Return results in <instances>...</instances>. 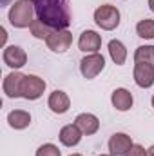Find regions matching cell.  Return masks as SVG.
<instances>
[{
	"label": "cell",
	"instance_id": "1",
	"mask_svg": "<svg viewBox=\"0 0 154 156\" xmlns=\"http://www.w3.org/2000/svg\"><path fill=\"white\" fill-rule=\"evenodd\" d=\"M37 18L49 27L67 29L71 24V7L69 0H33Z\"/></svg>",
	"mask_w": 154,
	"mask_h": 156
},
{
	"label": "cell",
	"instance_id": "2",
	"mask_svg": "<svg viewBox=\"0 0 154 156\" xmlns=\"http://www.w3.org/2000/svg\"><path fill=\"white\" fill-rule=\"evenodd\" d=\"M134 82L138 87L154 83V45H140L134 53Z\"/></svg>",
	"mask_w": 154,
	"mask_h": 156
},
{
	"label": "cell",
	"instance_id": "3",
	"mask_svg": "<svg viewBox=\"0 0 154 156\" xmlns=\"http://www.w3.org/2000/svg\"><path fill=\"white\" fill-rule=\"evenodd\" d=\"M35 5H33V0H16L9 13H7V18H9V24L16 29H26V27H31V24L35 22Z\"/></svg>",
	"mask_w": 154,
	"mask_h": 156
},
{
	"label": "cell",
	"instance_id": "4",
	"mask_svg": "<svg viewBox=\"0 0 154 156\" xmlns=\"http://www.w3.org/2000/svg\"><path fill=\"white\" fill-rule=\"evenodd\" d=\"M94 22L103 31H113L120 26V11L111 4H103L94 11Z\"/></svg>",
	"mask_w": 154,
	"mask_h": 156
},
{
	"label": "cell",
	"instance_id": "5",
	"mask_svg": "<svg viewBox=\"0 0 154 156\" xmlns=\"http://www.w3.org/2000/svg\"><path fill=\"white\" fill-rule=\"evenodd\" d=\"M105 67V58L100 55V53H93V55H87L85 58H82L80 62V73L83 75V78L87 80H93L96 78Z\"/></svg>",
	"mask_w": 154,
	"mask_h": 156
},
{
	"label": "cell",
	"instance_id": "6",
	"mask_svg": "<svg viewBox=\"0 0 154 156\" xmlns=\"http://www.w3.org/2000/svg\"><path fill=\"white\" fill-rule=\"evenodd\" d=\"M45 91V80L37 75H26L22 85V98L26 100H38Z\"/></svg>",
	"mask_w": 154,
	"mask_h": 156
},
{
	"label": "cell",
	"instance_id": "7",
	"mask_svg": "<svg viewBox=\"0 0 154 156\" xmlns=\"http://www.w3.org/2000/svg\"><path fill=\"white\" fill-rule=\"evenodd\" d=\"M47 47L54 53H65L71 44H73V35L67 31V29H56L49 35V38L45 40Z\"/></svg>",
	"mask_w": 154,
	"mask_h": 156
},
{
	"label": "cell",
	"instance_id": "8",
	"mask_svg": "<svg viewBox=\"0 0 154 156\" xmlns=\"http://www.w3.org/2000/svg\"><path fill=\"white\" fill-rule=\"evenodd\" d=\"M2 58H4V64L7 67H11V69H20V67H24L27 64V55L18 45H7L4 49Z\"/></svg>",
	"mask_w": 154,
	"mask_h": 156
},
{
	"label": "cell",
	"instance_id": "9",
	"mask_svg": "<svg viewBox=\"0 0 154 156\" xmlns=\"http://www.w3.org/2000/svg\"><path fill=\"white\" fill-rule=\"evenodd\" d=\"M24 78H26V75L16 73V71H15V73L5 75L2 87H4V93H5V96H7V98H22V85H24Z\"/></svg>",
	"mask_w": 154,
	"mask_h": 156
},
{
	"label": "cell",
	"instance_id": "10",
	"mask_svg": "<svg viewBox=\"0 0 154 156\" xmlns=\"http://www.w3.org/2000/svg\"><path fill=\"white\" fill-rule=\"evenodd\" d=\"M100 47H102V37L96 31L87 29L80 35V38H78V49L80 51L93 55V53H98Z\"/></svg>",
	"mask_w": 154,
	"mask_h": 156
},
{
	"label": "cell",
	"instance_id": "11",
	"mask_svg": "<svg viewBox=\"0 0 154 156\" xmlns=\"http://www.w3.org/2000/svg\"><path fill=\"white\" fill-rule=\"evenodd\" d=\"M132 147V140L125 133H116L109 140V153L113 156H125Z\"/></svg>",
	"mask_w": 154,
	"mask_h": 156
},
{
	"label": "cell",
	"instance_id": "12",
	"mask_svg": "<svg viewBox=\"0 0 154 156\" xmlns=\"http://www.w3.org/2000/svg\"><path fill=\"white\" fill-rule=\"evenodd\" d=\"M47 105H49V109H51L54 115H64V113L69 111L71 100H69V96H67L64 91H58V89H56V91H53V93L49 94Z\"/></svg>",
	"mask_w": 154,
	"mask_h": 156
},
{
	"label": "cell",
	"instance_id": "13",
	"mask_svg": "<svg viewBox=\"0 0 154 156\" xmlns=\"http://www.w3.org/2000/svg\"><path fill=\"white\" fill-rule=\"evenodd\" d=\"M75 125H76L83 134L91 136V134H94V133L100 129V120L94 116V115H91V113H82V115L76 116Z\"/></svg>",
	"mask_w": 154,
	"mask_h": 156
},
{
	"label": "cell",
	"instance_id": "14",
	"mask_svg": "<svg viewBox=\"0 0 154 156\" xmlns=\"http://www.w3.org/2000/svg\"><path fill=\"white\" fill-rule=\"evenodd\" d=\"M111 102H113V105H114L116 111H129L131 107H132V94H131V91L129 89H125V87H120V89H114L113 91V94H111Z\"/></svg>",
	"mask_w": 154,
	"mask_h": 156
},
{
	"label": "cell",
	"instance_id": "15",
	"mask_svg": "<svg viewBox=\"0 0 154 156\" xmlns=\"http://www.w3.org/2000/svg\"><path fill=\"white\" fill-rule=\"evenodd\" d=\"M82 134H83V133L78 129L75 123H69V125H65V127L60 129L58 138H60V144H62V145H65V147H75V145L80 144Z\"/></svg>",
	"mask_w": 154,
	"mask_h": 156
},
{
	"label": "cell",
	"instance_id": "16",
	"mask_svg": "<svg viewBox=\"0 0 154 156\" xmlns=\"http://www.w3.org/2000/svg\"><path fill=\"white\" fill-rule=\"evenodd\" d=\"M7 123H9V127H13L16 131H22V129L29 127L31 115L27 111H24V109H15V111H11L7 115Z\"/></svg>",
	"mask_w": 154,
	"mask_h": 156
},
{
	"label": "cell",
	"instance_id": "17",
	"mask_svg": "<svg viewBox=\"0 0 154 156\" xmlns=\"http://www.w3.org/2000/svg\"><path fill=\"white\" fill-rule=\"evenodd\" d=\"M109 55H111V58H113V62L116 66H123L125 60H127V49H125L123 42L111 40L109 42Z\"/></svg>",
	"mask_w": 154,
	"mask_h": 156
},
{
	"label": "cell",
	"instance_id": "18",
	"mask_svg": "<svg viewBox=\"0 0 154 156\" xmlns=\"http://www.w3.org/2000/svg\"><path fill=\"white\" fill-rule=\"evenodd\" d=\"M31 35L35 37V38H40V40H47L49 38V35L54 31L53 27H49L47 24H44L42 20H38V18H35V22L31 24Z\"/></svg>",
	"mask_w": 154,
	"mask_h": 156
},
{
	"label": "cell",
	"instance_id": "19",
	"mask_svg": "<svg viewBox=\"0 0 154 156\" xmlns=\"http://www.w3.org/2000/svg\"><path fill=\"white\" fill-rule=\"evenodd\" d=\"M136 33L140 38H147V40H152L154 38V20L151 18H143L138 22L136 26Z\"/></svg>",
	"mask_w": 154,
	"mask_h": 156
},
{
	"label": "cell",
	"instance_id": "20",
	"mask_svg": "<svg viewBox=\"0 0 154 156\" xmlns=\"http://www.w3.org/2000/svg\"><path fill=\"white\" fill-rule=\"evenodd\" d=\"M37 156H62V153L54 144H44L37 149Z\"/></svg>",
	"mask_w": 154,
	"mask_h": 156
},
{
	"label": "cell",
	"instance_id": "21",
	"mask_svg": "<svg viewBox=\"0 0 154 156\" xmlns=\"http://www.w3.org/2000/svg\"><path fill=\"white\" fill-rule=\"evenodd\" d=\"M125 156H145V149L140 144H132V147L129 149V153Z\"/></svg>",
	"mask_w": 154,
	"mask_h": 156
},
{
	"label": "cell",
	"instance_id": "22",
	"mask_svg": "<svg viewBox=\"0 0 154 156\" xmlns=\"http://www.w3.org/2000/svg\"><path fill=\"white\" fill-rule=\"evenodd\" d=\"M9 4H15V0H0V7H5Z\"/></svg>",
	"mask_w": 154,
	"mask_h": 156
},
{
	"label": "cell",
	"instance_id": "23",
	"mask_svg": "<svg viewBox=\"0 0 154 156\" xmlns=\"http://www.w3.org/2000/svg\"><path fill=\"white\" fill-rule=\"evenodd\" d=\"M145 156H154V145H151V147L145 151Z\"/></svg>",
	"mask_w": 154,
	"mask_h": 156
},
{
	"label": "cell",
	"instance_id": "24",
	"mask_svg": "<svg viewBox=\"0 0 154 156\" xmlns=\"http://www.w3.org/2000/svg\"><path fill=\"white\" fill-rule=\"evenodd\" d=\"M0 33H2V44H5V38H7V33H5V29L2 27V29H0Z\"/></svg>",
	"mask_w": 154,
	"mask_h": 156
},
{
	"label": "cell",
	"instance_id": "25",
	"mask_svg": "<svg viewBox=\"0 0 154 156\" xmlns=\"http://www.w3.org/2000/svg\"><path fill=\"white\" fill-rule=\"evenodd\" d=\"M149 7H151V11L154 13V0H149Z\"/></svg>",
	"mask_w": 154,
	"mask_h": 156
},
{
	"label": "cell",
	"instance_id": "26",
	"mask_svg": "<svg viewBox=\"0 0 154 156\" xmlns=\"http://www.w3.org/2000/svg\"><path fill=\"white\" fill-rule=\"evenodd\" d=\"M69 156H82V154H78V153H76V154H69Z\"/></svg>",
	"mask_w": 154,
	"mask_h": 156
},
{
	"label": "cell",
	"instance_id": "27",
	"mask_svg": "<svg viewBox=\"0 0 154 156\" xmlns=\"http://www.w3.org/2000/svg\"><path fill=\"white\" fill-rule=\"evenodd\" d=\"M100 156H113V154H100Z\"/></svg>",
	"mask_w": 154,
	"mask_h": 156
},
{
	"label": "cell",
	"instance_id": "28",
	"mask_svg": "<svg viewBox=\"0 0 154 156\" xmlns=\"http://www.w3.org/2000/svg\"><path fill=\"white\" fill-rule=\"evenodd\" d=\"M152 107H154V96H152Z\"/></svg>",
	"mask_w": 154,
	"mask_h": 156
}]
</instances>
